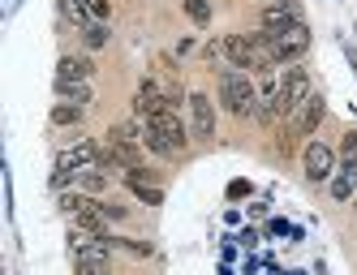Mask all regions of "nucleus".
<instances>
[{"mask_svg": "<svg viewBox=\"0 0 357 275\" xmlns=\"http://www.w3.org/2000/svg\"><path fill=\"white\" fill-rule=\"evenodd\" d=\"M82 43L86 47H104L108 43V22H86V26H82Z\"/></svg>", "mask_w": 357, "mask_h": 275, "instance_id": "dca6fc26", "label": "nucleus"}, {"mask_svg": "<svg viewBox=\"0 0 357 275\" xmlns=\"http://www.w3.org/2000/svg\"><path fill=\"white\" fill-rule=\"evenodd\" d=\"M353 203H357V198H353Z\"/></svg>", "mask_w": 357, "mask_h": 275, "instance_id": "4be33fe9", "label": "nucleus"}, {"mask_svg": "<svg viewBox=\"0 0 357 275\" xmlns=\"http://www.w3.org/2000/svg\"><path fill=\"white\" fill-rule=\"evenodd\" d=\"M82 112L86 108H78V104H52V125H78Z\"/></svg>", "mask_w": 357, "mask_h": 275, "instance_id": "f3484780", "label": "nucleus"}, {"mask_svg": "<svg viewBox=\"0 0 357 275\" xmlns=\"http://www.w3.org/2000/svg\"><path fill=\"white\" fill-rule=\"evenodd\" d=\"M56 104H91V82H56Z\"/></svg>", "mask_w": 357, "mask_h": 275, "instance_id": "2eb2a0df", "label": "nucleus"}, {"mask_svg": "<svg viewBox=\"0 0 357 275\" xmlns=\"http://www.w3.org/2000/svg\"><path fill=\"white\" fill-rule=\"evenodd\" d=\"M220 104L233 116H259V86L245 69H224L220 73Z\"/></svg>", "mask_w": 357, "mask_h": 275, "instance_id": "7ed1b4c3", "label": "nucleus"}, {"mask_svg": "<svg viewBox=\"0 0 357 275\" xmlns=\"http://www.w3.org/2000/svg\"><path fill=\"white\" fill-rule=\"evenodd\" d=\"M340 159H344V164H357V134H344V142H340Z\"/></svg>", "mask_w": 357, "mask_h": 275, "instance_id": "aec40b11", "label": "nucleus"}, {"mask_svg": "<svg viewBox=\"0 0 357 275\" xmlns=\"http://www.w3.org/2000/svg\"><path fill=\"white\" fill-rule=\"evenodd\" d=\"M134 194H138V203H146V207H160L164 203V189L160 185H130Z\"/></svg>", "mask_w": 357, "mask_h": 275, "instance_id": "a211bd4d", "label": "nucleus"}, {"mask_svg": "<svg viewBox=\"0 0 357 275\" xmlns=\"http://www.w3.org/2000/svg\"><path fill=\"white\" fill-rule=\"evenodd\" d=\"M327 185H331V198H336V203H353L357 198V164L336 168V177H331Z\"/></svg>", "mask_w": 357, "mask_h": 275, "instance_id": "4468645a", "label": "nucleus"}, {"mask_svg": "<svg viewBox=\"0 0 357 275\" xmlns=\"http://www.w3.org/2000/svg\"><path fill=\"white\" fill-rule=\"evenodd\" d=\"M327 116V104H323V95H310V99H305V104L289 116V134H284V142H280V146H284V151H289V146H293V138H310L314 129H319V120Z\"/></svg>", "mask_w": 357, "mask_h": 275, "instance_id": "423d86ee", "label": "nucleus"}, {"mask_svg": "<svg viewBox=\"0 0 357 275\" xmlns=\"http://www.w3.org/2000/svg\"><path fill=\"white\" fill-rule=\"evenodd\" d=\"M142 125H146V138H142V146H146V151H155V155H164V159L181 155L185 146H190V134H185L181 116H176V108L160 112L155 120H142Z\"/></svg>", "mask_w": 357, "mask_h": 275, "instance_id": "f03ea898", "label": "nucleus"}, {"mask_svg": "<svg viewBox=\"0 0 357 275\" xmlns=\"http://www.w3.org/2000/svg\"><path fill=\"white\" fill-rule=\"evenodd\" d=\"M185 13L198 22V26H207V22H211V5H207V0H185Z\"/></svg>", "mask_w": 357, "mask_h": 275, "instance_id": "6ab92c4d", "label": "nucleus"}, {"mask_svg": "<svg viewBox=\"0 0 357 275\" xmlns=\"http://www.w3.org/2000/svg\"><path fill=\"white\" fill-rule=\"evenodd\" d=\"M91 78H95V65L86 56H61L56 82H91Z\"/></svg>", "mask_w": 357, "mask_h": 275, "instance_id": "ddd939ff", "label": "nucleus"}, {"mask_svg": "<svg viewBox=\"0 0 357 275\" xmlns=\"http://www.w3.org/2000/svg\"><path fill=\"white\" fill-rule=\"evenodd\" d=\"M301 164H305V177H310L314 185L336 177V151H331L327 142H310V146L301 151Z\"/></svg>", "mask_w": 357, "mask_h": 275, "instance_id": "6e6552de", "label": "nucleus"}, {"mask_svg": "<svg viewBox=\"0 0 357 275\" xmlns=\"http://www.w3.org/2000/svg\"><path fill=\"white\" fill-rule=\"evenodd\" d=\"M263 35H267V47H271L275 65H301V56L310 52V26H305V22H297V26H289V31H275V35L263 31Z\"/></svg>", "mask_w": 357, "mask_h": 275, "instance_id": "20e7f679", "label": "nucleus"}, {"mask_svg": "<svg viewBox=\"0 0 357 275\" xmlns=\"http://www.w3.org/2000/svg\"><path fill=\"white\" fill-rule=\"evenodd\" d=\"M99 211H104V219H125V215H130L125 207H116V203H104V198H99Z\"/></svg>", "mask_w": 357, "mask_h": 275, "instance_id": "412c9836", "label": "nucleus"}, {"mask_svg": "<svg viewBox=\"0 0 357 275\" xmlns=\"http://www.w3.org/2000/svg\"><path fill=\"white\" fill-rule=\"evenodd\" d=\"M108 181H112V172H104V168H82V172H69V189H78V194H91V198H99L108 189Z\"/></svg>", "mask_w": 357, "mask_h": 275, "instance_id": "f8f14e48", "label": "nucleus"}, {"mask_svg": "<svg viewBox=\"0 0 357 275\" xmlns=\"http://www.w3.org/2000/svg\"><path fill=\"white\" fill-rule=\"evenodd\" d=\"M172 104H168V95L155 86V82H142L138 86V95H134V116L138 120H155L160 112H168Z\"/></svg>", "mask_w": 357, "mask_h": 275, "instance_id": "9d476101", "label": "nucleus"}, {"mask_svg": "<svg viewBox=\"0 0 357 275\" xmlns=\"http://www.w3.org/2000/svg\"><path fill=\"white\" fill-rule=\"evenodd\" d=\"M310 69L305 65H284V73H280V116H293L305 99H310Z\"/></svg>", "mask_w": 357, "mask_h": 275, "instance_id": "39448f33", "label": "nucleus"}, {"mask_svg": "<svg viewBox=\"0 0 357 275\" xmlns=\"http://www.w3.org/2000/svg\"><path fill=\"white\" fill-rule=\"evenodd\" d=\"M301 22V9L293 5V0H267L263 5V31H289V26H297Z\"/></svg>", "mask_w": 357, "mask_h": 275, "instance_id": "9b49d317", "label": "nucleus"}, {"mask_svg": "<svg viewBox=\"0 0 357 275\" xmlns=\"http://www.w3.org/2000/svg\"><path fill=\"white\" fill-rule=\"evenodd\" d=\"M224 56H228V65L233 69H245V73H280V65L271 61V47H267V35L263 31H254V35H241V31H233V35H224Z\"/></svg>", "mask_w": 357, "mask_h": 275, "instance_id": "f257e3e1", "label": "nucleus"}, {"mask_svg": "<svg viewBox=\"0 0 357 275\" xmlns=\"http://www.w3.org/2000/svg\"><path fill=\"white\" fill-rule=\"evenodd\" d=\"M185 104H190V134L202 138V142L215 138V104H211V99L202 95V91H194Z\"/></svg>", "mask_w": 357, "mask_h": 275, "instance_id": "1a4fd4ad", "label": "nucleus"}, {"mask_svg": "<svg viewBox=\"0 0 357 275\" xmlns=\"http://www.w3.org/2000/svg\"><path fill=\"white\" fill-rule=\"evenodd\" d=\"M99 155H104V146L91 142V138H78L73 146L56 151V172H82V168H95Z\"/></svg>", "mask_w": 357, "mask_h": 275, "instance_id": "0eeeda50", "label": "nucleus"}]
</instances>
